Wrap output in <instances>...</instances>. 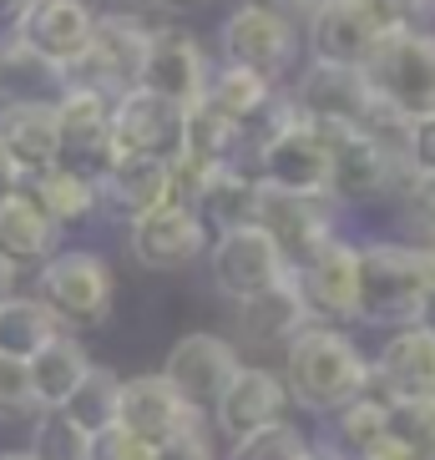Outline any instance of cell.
<instances>
[{
  "mask_svg": "<svg viewBox=\"0 0 435 460\" xmlns=\"http://www.w3.org/2000/svg\"><path fill=\"white\" fill-rule=\"evenodd\" d=\"M279 379L289 390V405L334 415L354 394L369 390V359L350 334H340V324H309L284 344V375Z\"/></svg>",
  "mask_w": 435,
  "mask_h": 460,
  "instance_id": "cell-1",
  "label": "cell"
},
{
  "mask_svg": "<svg viewBox=\"0 0 435 460\" xmlns=\"http://www.w3.org/2000/svg\"><path fill=\"white\" fill-rule=\"evenodd\" d=\"M360 269V319L365 324H415L421 298L435 288V253L421 243H365Z\"/></svg>",
  "mask_w": 435,
  "mask_h": 460,
  "instance_id": "cell-2",
  "label": "cell"
},
{
  "mask_svg": "<svg viewBox=\"0 0 435 460\" xmlns=\"http://www.w3.org/2000/svg\"><path fill=\"white\" fill-rule=\"evenodd\" d=\"M36 298L56 314L61 329H92L111 314L117 279H111L107 258L92 248H56L36 269Z\"/></svg>",
  "mask_w": 435,
  "mask_h": 460,
  "instance_id": "cell-3",
  "label": "cell"
},
{
  "mask_svg": "<svg viewBox=\"0 0 435 460\" xmlns=\"http://www.w3.org/2000/svg\"><path fill=\"white\" fill-rule=\"evenodd\" d=\"M365 76L375 86V96L400 117L435 111V36L415 26L385 31L380 46L365 61Z\"/></svg>",
  "mask_w": 435,
  "mask_h": 460,
  "instance_id": "cell-4",
  "label": "cell"
},
{
  "mask_svg": "<svg viewBox=\"0 0 435 460\" xmlns=\"http://www.w3.org/2000/svg\"><path fill=\"white\" fill-rule=\"evenodd\" d=\"M152 26H142L137 15H96L86 46L67 61V86L76 92H96L117 102L122 92L137 86V71H142V51H147Z\"/></svg>",
  "mask_w": 435,
  "mask_h": 460,
  "instance_id": "cell-5",
  "label": "cell"
},
{
  "mask_svg": "<svg viewBox=\"0 0 435 460\" xmlns=\"http://www.w3.org/2000/svg\"><path fill=\"white\" fill-rule=\"evenodd\" d=\"M117 147H111V102L96 92H67L56 96V167L102 182V172L111 167Z\"/></svg>",
  "mask_w": 435,
  "mask_h": 460,
  "instance_id": "cell-6",
  "label": "cell"
},
{
  "mask_svg": "<svg viewBox=\"0 0 435 460\" xmlns=\"http://www.w3.org/2000/svg\"><path fill=\"white\" fill-rule=\"evenodd\" d=\"M319 127V122H314ZM329 137V198L340 203H369L380 192H395L405 163L365 127H319Z\"/></svg>",
  "mask_w": 435,
  "mask_h": 460,
  "instance_id": "cell-7",
  "label": "cell"
},
{
  "mask_svg": "<svg viewBox=\"0 0 435 460\" xmlns=\"http://www.w3.org/2000/svg\"><path fill=\"white\" fill-rule=\"evenodd\" d=\"M259 182L263 188L329 198V137L294 111L279 132H269L259 142Z\"/></svg>",
  "mask_w": 435,
  "mask_h": 460,
  "instance_id": "cell-8",
  "label": "cell"
},
{
  "mask_svg": "<svg viewBox=\"0 0 435 460\" xmlns=\"http://www.w3.org/2000/svg\"><path fill=\"white\" fill-rule=\"evenodd\" d=\"M289 102L304 122L319 127H365L369 111L380 107L365 66H329V61H309Z\"/></svg>",
  "mask_w": 435,
  "mask_h": 460,
  "instance_id": "cell-9",
  "label": "cell"
},
{
  "mask_svg": "<svg viewBox=\"0 0 435 460\" xmlns=\"http://www.w3.org/2000/svg\"><path fill=\"white\" fill-rule=\"evenodd\" d=\"M304 31H309L314 61H329V66H365L369 51L380 46V36L395 26L375 11V0H324V5L309 11Z\"/></svg>",
  "mask_w": 435,
  "mask_h": 460,
  "instance_id": "cell-10",
  "label": "cell"
},
{
  "mask_svg": "<svg viewBox=\"0 0 435 460\" xmlns=\"http://www.w3.org/2000/svg\"><path fill=\"white\" fill-rule=\"evenodd\" d=\"M253 223L279 243V253L289 258V269L309 263L329 238H340V233H334V213H329V198L263 188V182H259V217H253Z\"/></svg>",
  "mask_w": 435,
  "mask_h": 460,
  "instance_id": "cell-11",
  "label": "cell"
},
{
  "mask_svg": "<svg viewBox=\"0 0 435 460\" xmlns=\"http://www.w3.org/2000/svg\"><path fill=\"white\" fill-rule=\"evenodd\" d=\"M127 238H132V258L152 273H177V269H188L198 253H208L203 217L192 208L173 203V198H163L147 213H137Z\"/></svg>",
  "mask_w": 435,
  "mask_h": 460,
  "instance_id": "cell-12",
  "label": "cell"
},
{
  "mask_svg": "<svg viewBox=\"0 0 435 460\" xmlns=\"http://www.w3.org/2000/svg\"><path fill=\"white\" fill-rule=\"evenodd\" d=\"M208 263H213L218 294H228L233 304L248 298V294H259V288H269L273 279H284L289 273V258L279 253V243H273L259 223L218 233L213 248H208Z\"/></svg>",
  "mask_w": 435,
  "mask_h": 460,
  "instance_id": "cell-13",
  "label": "cell"
},
{
  "mask_svg": "<svg viewBox=\"0 0 435 460\" xmlns=\"http://www.w3.org/2000/svg\"><path fill=\"white\" fill-rule=\"evenodd\" d=\"M111 147L127 157H177L182 152V107L157 92H122L111 102Z\"/></svg>",
  "mask_w": 435,
  "mask_h": 460,
  "instance_id": "cell-14",
  "label": "cell"
},
{
  "mask_svg": "<svg viewBox=\"0 0 435 460\" xmlns=\"http://www.w3.org/2000/svg\"><path fill=\"white\" fill-rule=\"evenodd\" d=\"M117 425L157 450L167 440H177L182 430L203 425V410H192L163 375H137L122 379V390H117Z\"/></svg>",
  "mask_w": 435,
  "mask_h": 460,
  "instance_id": "cell-15",
  "label": "cell"
},
{
  "mask_svg": "<svg viewBox=\"0 0 435 460\" xmlns=\"http://www.w3.org/2000/svg\"><path fill=\"white\" fill-rule=\"evenodd\" d=\"M238 365H244V359H238V349H233L228 339L182 334L163 359V379L188 400L192 410H213L218 394L228 390V379L238 375Z\"/></svg>",
  "mask_w": 435,
  "mask_h": 460,
  "instance_id": "cell-16",
  "label": "cell"
},
{
  "mask_svg": "<svg viewBox=\"0 0 435 460\" xmlns=\"http://www.w3.org/2000/svg\"><path fill=\"white\" fill-rule=\"evenodd\" d=\"M208 76H213V71H208V56L188 31L157 26L147 36L142 71H137V86H142V92H157V96H167V102H177V107H188V102L203 96Z\"/></svg>",
  "mask_w": 435,
  "mask_h": 460,
  "instance_id": "cell-17",
  "label": "cell"
},
{
  "mask_svg": "<svg viewBox=\"0 0 435 460\" xmlns=\"http://www.w3.org/2000/svg\"><path fill=\"white\" fill-rule=\"evenodd\" d=\"M299 51V31L273 21L269 11H253V5H238V11L223 21V61L244 71H259V76H284L289 61Z\"/></svg>",
  "mask_w": 435,
  "mask_h": 460,
  "instance_id": "cell-18",
  "label": "cell"
},
{
  "mask_svg": "<svg viewBox=\"0 0 435 460\" xmlns=\"http://www.w3.org/2000/svg\"><path fill=\"white\" fill-rule=\"evenodd\" d=\"M299 288L314 319L329 324H354L360 319V269H354V243L329 238L309 263H299Z\"/></svg>",
  "mask_w": 435,
  "mask_h": 460,
  "instance_id": "cell-19",
  "label": "cell"
},
{
  "mask_svg": "<svg viewBox=\"0 0 435 460\" xmlns=\"http://www.w3.org/2000/svg\"><path fill=\"white\" fill-rule=\"evenodd\" d=\"M369 390L380 400H435V339L421 324L390 334L380 359L369 365Z\"/></svg>",
  "mask_w": 435,
  "mask_h": 460,
  "instance_id": "cell-20",
  "label": "cell"
},
{
  "mask_svg": "<svg viewBox=\"0 0 435 460\" xmlns=\"http://www.w3.org/2000/svg\"><path fill=\"white\" fill-rule=\"evenodd\" d=\"M284 410H289L284 379L273 375V369H263V365H238V375L228 379V390L218 394L213 420H218V430L228 435V440H238V435L259 430V425L284 420Z\"/></svg>",
  "mask_w": 435,
  "mask_h": 460,
  "instance_id": "cell-21",
  "label": "cell"
},
{
  "mask_svg": "<svg viewBox=\"0 0 435 460\" xmlns=\"http://www.w3.org/2000/svg\"><path fill=\"white\" fill-rule=\"evenodd\" d=\"M92 26H96V11L86 0H31V11L21 15L11 41L31 46L36 56H46L56 66H67L71 56L86 46Z\"/></svg>",
  "mask_w": 435,
  "mask_h": 460,
  "instance_id": "cell-22",
  "label": "cell"
},
{
  "mask_svg": "<svg viewBox=\"0 0 435 460\" xmlns=\"http://www.w3.org/2000/svg\"><path fill=\"white\" fill-rule=\"evenodd\" d=\"M309 324H314V314L304 304V288L294 269L284 279H273L269 288H259V294L238 298V329H244L248 344H289Z\"/></svg>",
  "mask_w": 435,
  "mask_h": 460,
  "instance_id": "cell-23",
  "label": "cell"
},
{
  "mask_svg": "<svg viewBox=\"0 0 435 460\" xmlns=\"http://www.w3.org/2000/svg\"><path fill=\"white\" fill-rule=\"evenodd\" d=\"M0 147L26 177L56 167V102H0Z\"/></svg>",
  "mask_w": 435,
  "mask_h": 460,
  "instance_id": "cell-24",
  "label": "cell"
},
{
  "mask_svg": "<svg viewBox=\"0 0 435 460\" xmlns=\"http://www.w3.org/2000/svg\"><path fill=\"white\" fill-rule=\"evenodd\" d=\"M167 198V163L163 157H127L117 152L111 167L96 182V208H111L117 217L132 223L137 213H147Z\"/></svg>",
  "mask_w": 435,
  "mask_h": 460,
  "instance_id": "cell-25",
  "label": "cell"
},
{
  "mask_svg": "<svg viewBox=\"0 0 435 460\" xmlns=\"http://www.w3.org/2000/svg\"><path fill=\"white\" fill-rule=\"evenodd\" d=\"M192 213L203 217L208 233H228V228H248L253 217H259V177L244 172V167H213L203 182V192H198V203H192Z\"/></svg>",
  "mask_w": 435,
  "mask_h": 460,
  "instance_id": "cell-26",
  "label": "cell"
},
{
  "mask_svg": "<svg viewBox=\"0 0 435 460\" xmlns=\"http://www.w3.org/2000/svg\"><path fill=\"white\" fill-rule=\"evenodd\" d=\"M56 243H61V228L31 203L26 188L0 203V253L11 258L15 269H41L56 253Z\"/></svg>",
  "mask_w": 435,
  "mask_h": 460,
  "instance_id": "cell-27",
  "label": "cell"
},
{
  "mask_svg": "<svg viewBox=\"0 0 435 460\" xmlns=\"http://www.w3.org/2000/svg\"><path fill=\"white\" fill-rule=\"evenodd\" d=\"M26 369H31L36 405H41V410H61V405H67V394L76 390V385H82V375L92 369V359H86V349L67 334V329H61L51 344H41V349L31 354Z\"/></svg>",
  "mask_w": 435,
  "mask_h": 460,
  "instance_id": "cell-28",
  "label": "cell"
},
{
  "mask_svg": "<svg viewBox=\"0 0 435 460\" xmlns=\"http://www.w3.org/2000/svg\"><path fill=\"white\" fill-rule=\"evenodd\" d=\"M61 92H67V66L36 56L21 41L0 46V96L5 102H56Z\"/></svg>",
  "mask_w": 435,
  "mask_h": 460,
  "instance_id": "cell-29",
  "label": "cell"
},
{
  "mask_svg": "<svg viewBox=\"0 0 435 460\" xmlns=\"http://www.w3.org/2000/svg\"><path fill=\"white\" fill-rule=\"evenodd\" d=\"M26 192H31V203L41 208V213L51 217L56 228H67V223H82V217L96 213V182H86V177L67 172V167H46V172L26 177Z\"/></svg>",
  "mask_w": 435,
  "mask_h": 460,
  "instance_id": "cell-30",
  "label": "cell"
},
{
  "mask_svg": "<svg viewBox=\"0 0 435 460\" xmlns=\"http://www.w3.org/2000/svg\"><path fill=\"white\" fill-rule=\"evenodd\" d=\"M61 334L56 324V314L46 309L36 294H11L0 304V354H11V359H31V354L51 344Z\"/></svg>",
  "mask_w": 435,
  "mask_h": 460,
  "instance_id": "cell-31",
  "label": "cell"
},
{
  "mask_svg": "<svg viewBox=\"0 0 435 460\" xmlns=\"http://www.w3.org/2000/svg\"><path fill=\"white\" fill-rule=\"evenodd\" d=\"M238 147H244V127L228 122L223 111H213L203 96L182 107V152L188 157H198L208 167H223V163H233Z\"/></svg>",
  "mask_w": 435,
  "mask_h": 460,
  "instance_id": "cell-32",
  "label": "cell"
},
{
  "mask_svg": "<svg viewBox=\"0 0 435 460\" xmlns=\"http://www.w3.org/2000/svg\"><path fill=\"white\" fill-rule=\"evenodd\" d=\"M117 390H122V379L111 375L107 365H92L82 375V385L67 394L61 410H67L86 435H96V430H107V425H117Z\"/></svg>",
  "mask_w": 435,
  "mask_h": 460,
  "instance_id": "cell-33",
  "label": "cell"
},
{
  "mask_svg": "<svg viewBox=\"0 0 435 460\" xmlns=\"http://www.w3.org/2000/svg\"><path fill=\"white\" fill-rule=\"evenodd\" d=\"M31 456L36 460H86L92 450V435L67 415V410H41L36 430H31Z\"/></svg>",
  "mask_w": 435,
  "mask_h": 460,
  "instance_id": "cell-34",
  "label": "cell"
},
{
  "mask_svg": "<svg viewBox=\"0 0 435 460\" xmlns=\"http://www.w3.org/2000/svg\"><path fill=\"white\" fill-rule=\"evenodd\" d=\"M304 450H309V435L294 420H273V425L238 435L228 460H304Z\"/></svg>",
  "mask_w": 435,
  "mask_h": 460,
  "instance_id": "cell-35",
  "label": "cell"
},
{
  "mask_svg": "<svg viewBox=\"0 0 435 460\" xmlns=\"http://www.w3.org/2000/svg\"><path fill=\"white\" fill-rule=\"evenodd\" d=\"M334 420H340V446L350 450V456H360L365 446H375L385 430H390V400H380V394H354L350 405L334 410Z\"/></svg>",
  "mask_w": 435,
  "mask_h": 460,
  "instance_id": "cell-36",
  "label": "cell"
},
{
  "mask_svg": "<svg viewBox=\"0 0 435 460\" xmlns=\"http://www.w3.org/2000/svg\"><path fill=\"white\" fill-rule=\"evenodd\" d=\"M390 435L415 460H425L435 450V400H395L390 405Z\"/></svg>",
  "mask_w": 435,
  "mask_h": 460,
  "instance_id": "cell-37",
  "label": "cell"
},
{
  "mask_svg": "<svg viewBox=\"0 0 435 460\" xmlns=\"http://www.w3.org/2000/svg\"><path fill=\"white\" fill-rule=\"evenodd\" d=\"M26 415H41L36 390H31V369L26 359L0 354V420H26Z\"/></svg>",
  "mask_w": 435,
  "mask_h": 460,
  "instance_id": "cell-38",
  "label": "cell"
},
{
  "mask_svg": "<svg viewBox=\"0 0 435 460\" xmlns=\"http://www.w3.org/2000/svg\"><path fill=\"white\" fill-rule=\"evenodd\" d=\"M400 163L421 177H435V111H421L405 122V142H400Z\"/></svg>",
  "mask_w": 435,
  "mask_h": 460,
  "instance_id": "cell-39",
  "label": "cell"
},
{
  "mask_svg": "<svg viewBox=\"0 0 435 460\" xmlns=\"http://www.w3.org/2000/svg\"><path fill=\"white\" fill-rule=\"evenodd\" d=\"M86 460H152V446L147 440H137V435H127L122 425H107V430L92 435Z\"/></svg>",
  "mask_w": 435,
  "mask_h": 460,
  "instance_id": "cell-40",
  "label": "cell"
},
{
  "mask_svg": "<svg viewBox=\"0 0 435 460\" xmlns=\"http://www.w3.org/2000/svg\"><path fill=\"white\" fill-rule=\"evenodd\" d=\"M152 460H213V446H208L203 425H192V430H182L177 440L152 450Z\"/></svg>",
  "mask_w": 435,
  "mask_h": 460,
  "instance_id": "cell-41",
  "label": "cell"
},
{
  "mask_svg": "<svg viewBox=\"0 0 435 460\" xmlns=\"http://www.w3.org/2000/svg\"><path fill=\"white\" fill-rule=\"evenodd\" d=\"M375 11H380L390 26H415V31H425V21L435 15V0H375Z\"/></svg>",
  "mask_w": 435,
  "mask_h": 460,
  "instance_id": "cell-42",
  "label": "cell"
},
{
  "mask_svg": "<svg viewBox=\"0 0 435 460\" xmlns=\"http://www.w3.org/2000/svg\"><path fill=\"white\" fill-rule=\"evenodd\" d=\"M244 5L269 11L273 21H284V26H294V31H299L304 21H309V11H314V0H244Z\"/></svg>",
  "mask_w": 435,
  "mask_h": 460,
  "instance_id": "cell-43",
  "label": "cell"
},
{
  "mask_svg": "<svg viewBox=\"0 0 435 460\" xmlns=\"http://www.w3.org/2000/svg\"><path fill=\"white\" fill-rule=\"evenodd\" d=\"M21 188H26V172L15 167V157H11V152L0 147V203H5V198H15Z\"/></svg>",
  "mask_w": 435,
  "mask_h": 460,
  "instance_id": "cell-44",
  "label": "cell"
},
{
  "mask_svg": "<svg viewBox=\"0 0 435 460\" xmlns=\"http://www.w3.org/2000/svg\"><path fill=\"white\" fill-rule=\"evenodd\" d=\"M360 460H415V456H410V450L400 446V440H395L390 430H385L380 440H375V446H365V450H360Z\"/></svg>",
  "mask_w": 435,
  "mask_h": 460,
  "instance_id": "cell-45",
  "label": "cell"
},
{
  "mask_svg": "<svg viewBox=\"0 0 435 460\" xmlns=\"http://www.w3.org/2000/svg\"><path fill=\"white\" fill-rule=\"evenodd\" d=\"M26 11H31V0H0V41H11Z\"/></svg>",
  "mask_w": 435,
  "mask_h": 460,
  "instance_id": "cell-46",
  "label": "cell"
},
{
  "mask_svg": "<svg viewBox=\"0 0 435 460\" xmlns=\"http://www.w3.org/2000/svg\"><path fill=\"white\" fill-rule=\"evenodd\" d=\"M15 284H21V269H15L11 258L0 253V304H5V298L15 294Z\"/></svg>",
  "mask_w": 435,
  "mask_h": 460,
  "instance_id": "cell-47",
  "label": "cell"
},
{
  "mask_svg": "<svg viewBox=\"0 0 435 460\" xmlns=\"http://www.w3.org/2000/svg\"><path fill=\"white\" fill-rule=\"evenodd\" d=\"M415 324H421V329H425V334H431V339H435V288H431V294H425V298H421V314H415Z\"/></svg>",
  "mask_w": 435,
  "mask_h": 460,
  "instance_id": "cell-48",
  "label": "cell"
},
{
  "mask_svg": "<svg viewBox=\"0 0 435 460\" xmlns=\"http://www.w3.org/2000/svg\"><path fill=\"white\" fill-rule=\"evenodd\" d=\"M304 460H350V456H344L340 446H314V440H309V450H304Z\"/></svg>",
  "mask_w": 435,
  "mask_h": 460,
  "instance_id": "cell-49",
  "label": "cell"
},
{
  "mask_svg": "<svg viewBox=\"0 0 435 460\" xmlns=\"http://www.w3.org/2000/svg\"><path fill=\"white\" fill-rule=\"evenodd\" d=\"M0 460H36L31 450H0Z\"/></svg>",
  "mask_w": 435,
  "mask_h": 460,
  "instance_id": "cell-50",
  "label": "cell"
},
{
  "mask_svg": "<svg viewBox=\"0 0 435 460\" xmlns=\"http://www.w3.org/2000/svg\"><path fill=\"white\" fill-rule=\"evenodd\" d=\"M167 5H192V0H167Z\"/></svg>",
  "mask_w": 435,
  "mask_h": 460,
  "instance_id": "cell-51",
  "label": "cell"
},
{
  "mask_svg": "<svg viewBox=\"0 0 435 460\" xmlns=\"http://www.w3.org/2000/svg\"><path fill=\"white\" fill-rule=\"evenodd\" d=\"M425 460H435V450H431V456H425Z\"/></svg>",
  "mask_w": 435,
  "mask_h": 460,
  "instance_id": "cell-52",
  "label": "cell"
},
{
  "mask_svg": "<svg viewBox=\"0 0 435 460\" xmlns=\"http://www.w3.org/2000/svg\"><path fill=\"white\" fill-rule=\"evenodd\" d=\"M314 5H324V0H314Z\"/></svg>",
  "mask_w": 435,
  "mask_h": 460,
  "instance_id": "cell-53",
  "label": "cell"
},
{
  "mask_svg": "<svg viewBox=\"0 0 435 460\" xmlns=\"http://www.w3.org/2000/svg\"><path fill=\"white\" fill-rule=\"evenodd\" d=\"M431 36H435V31H431Z\"/></svg>",
  "mask_w": 435,
  "mask_h": 460,
  "instance_id": "cell-54",
  "label": "cell"
}]
</instances>
